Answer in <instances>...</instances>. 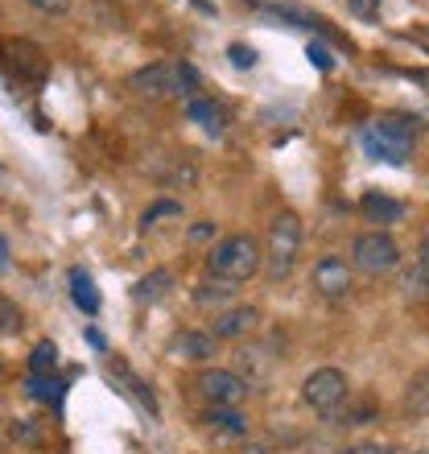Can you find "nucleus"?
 I'll use <instances>...</instances> for the list:
<instances>
[{"mask_svg": "<svg viewBox=\"0 0 429 454\" xmlns=\"http://www.w3.org/2000/svg\"><path fill=\"white\" fill-rule=\"evenodd\" d=\"M351 396V384L339 368H314L301 384V401L314 409V413H334Z\"/></svg>", "mask_w": 429, "mask_h": 454, "instance_id": "obj_5", "label": "nucleus"}, {"mask_svg": "<svg viewBox=\"0 0 429 454\" xmlns=\"http://www.w3.org/2000/svg\"><path fill=\"white\" fill-rule=\"evenodd\" d=\"M388 454H429V450H388Z\"/></svg>", "mask_w": 429, "mask_h": 454, "instance_id": "obj_36", "label": "nucleus"}, {"mask_svg": "<svg viewBox=\"0 0 429 454\" xmlns=\"http://www.w3.org/2000/svg\"><path fill=\"white\" fill-rule=\"evenodd\" d=\"M417 264H421V269H425V273H429V236L421 239V248H417Z\"/></svg>", "mask_w": 429, "mask_h": 454, "instance_id": "obj_33", "label": "nucleus"}, {"mask_svg": "<svg viewBox=\"0 0 429 454\" xmlns=\"http://www.w3.org/2000/svg\"><path fill=\"white\" fill-rule=\"evenodd\" d=\"M54 368H58V347L50 343V339H42V343L29 351V372H34V376H54Z\"/></svg>", "mask_w": 429, "mask_h": 454, "instance_id": "obj_21", "label": "nucleus"}, {"mask_svg": "<svg viewBox=\"0 0 429 454\" xmlns=\"http://www.w3.org/2000/svg\"><path fill=\"white\" fill-rule=\"evenodd\" d=\"M363 153H368L371 161H384V166H405V161H409L405 149H396V145L380 141L371 129H363Z\"/></svg>", "mask_w": 429, "mask_h": 454, "instance_id": "obj_18", "label": "nucleus"}, {"mask_svg": "<svg viewBox=\"0 0 429 454\" xmlns=\"http://www.w3.org/2000/svg\"><path fill=\"white\" fill-rule=\"evenodd\" d=\"M351 264H355L359 273H371V277L393 273L396 264H401V244L388 231H363L351 244Z\"/></svg>", "mask_w": 429, "mask_h": 454, "instance_id": "obj_4", "label": "nucleus"}, {"mask_svg": "<svg viewBox=\"0 0 429 454\" xmlns=\"http://www.w3.org/2000/svg\"><path fill=\"white\" fill-rule=\"evenodd\" d=\"M21 331H25V310L12 298H4V294H0V339L21 335Z\"/></svg>", "mask_w": 429, "mask_h": 454, "instance_id": "obj_22", "label": "nucleus"}, {"mask_svg": "<svg viewBox=\"0 0 429 454\" xmlns=\"http://www.w3.org/2000/svg\"><path fill=\"white\" fill-rule=\"evenodd\" d=\"M62 388L66 384L54 380V376H34V380L25 384V393L34 396V401H42V405H62Z\"/></svg>", "mask_w": 429, "mask_h": 454, "instance_id": "obj_20", "label": "nucleus"}, {"mask_svg": "<svg viewBox=\"0 0 429 454\" xmlns=\"http://www.w3.org/2000/svg\"><path fill=\"white\" fill-rule=\"evenodd\" d=\"M25 4L37 12H50V17H66L71 12V0H25Z\"/></svg>", "mask_w": 429, "mask_h": 454, "instance_id": "obj_28", "label": "nucleus"}, {"mask_svg": "<svg viewBox=\"0 0 429 454\" xmlns=\"http://www.w3.org/2000/svg\"><path fill=\"white\" fill-rule=\"evenodd\" d=\"M129 91L136 99H174V96L194 99L199 71L191 62H153V67H141L136 74H129Z\"/></svg>", "mask_w": 429, "mask_h": 454, "instance_id": "obj_2", "label": "nucleus"}, {"mask_svg": "<svg viewBox=\"0 0 429 454\" xmlns=\"http://www.w3.org/2000/svg\"><path fill=\"white\" fill-rule=\"evenodd\" d=\"M71 301L83 314H99V289H96V281H91L83 269H71Z\"/></svg>", "mask_w": 429, "mask_h": 454, "instance_id": "obj_17", "label": "nucleus"}, {"mask_svg": "<svg viewBox=\"0 0 429 454\" xmlns=\"http://www.w3.org/2000/svg\"><path fill=\"white\" fill-rule=\"evenodd\" d=\"M199 396H203L207 405H227V409H239V401L248 396V380L231 368H207L199 372V380H194Z\"/></svg>", "mask_w": 429, "mask_h": 454, "instance_id": "obj_6", "label": "nucleus"}, {"mask_svg": "<svg viewBox=\"0 0 429 454\" xmlns=\"http://www.w3.org/2000/svg\"><path fill=\"white\" fill-rule=\"evenodd\" d=\"M186 116L194 120V124H203L211 137H223V129H227V116H223V108L214 104V99H203V96H194L191 104H186Z\"/></svg>", "mask_w": 429, "mask_h": 454, "instance_id": "obj_16", "label": "nucleus"}, {"mask_svg": "<svg viewBox=\"0 0 429 454\" xmlns=\"http://www.w3.org/2000/svg\"><path fill=\"white\" fill-rule=\"evenodd\" d=\"M9 438H12V442H25V446L42 442V434H37L29 421H9Z\"/></svg>", "mask_w": 429, "mask_h": 454, "instance_id": "obj_26", "label": "nucleus"}, {"mask_svg": "<svg viewBox=\"0 0 429 454\" xmlns=\"http://www.w3.org/2000/svg\"><path fill=\"white\" fill-rule=\"evenodd\" d=\"M405 409L413 413V418H425V413H429V372H417V376L409 380Z\"/></svg>", "mask_w": 429, "mask_h": 454, "instance_id": "obj_19", "label": "nucleus"}, {"mask_svg": "<svg viewBox=\"0 0 429 454\" xmlns=\"http://www.w3.org/2000/svg\"><path fill=\"white\" fill-rule=\"evenodd\" d=\"M306 59H310L314 67H318V71H334V59H331V50L322 46V42H310V46H306Z\"/></svg>", "mask_w": 429, "mask_h": 454, "instance_id": "obj_27", "label": "nucleus"}, {"mask_svg": "<svg viewBox=\"0 0 429 454\" xmlns=\"http://www.w3.org/2000/svg\"><path fill=\"white\" fill-rule=\"evenodd\" d=\"M107 376L124 384V388H129V393L136 396V405H144V409H149V413L157 418V396H153V388H149V384H144L141 376H136V372H132L129 364H124V359H107Z\"/></svg>", "mask_w": 429, "mask_h": 454, "instance_id": "obj_13", "label": "nucleus"}, {"mask_svg": "<svg viewBox=\"0 0 429 454\" xmlns=\"http://www.w3.org/2000/svg\"><path fill=\"white\" fill-rule=\"evenodd\" d=\"M4 269H9V239L0 236V273H4Z\"/></svg>", "mask_w": 429, "mask_h": 454, "instance_id": "obj_35", "label": "nucleus"}, {"mask_svg": "<svg viewBox=\"0 0 429 454\" xmlns=\"http://www.w3.org/2000/svg\"><path fill=\"white\" fill-rule=\"evenodd\" d=\"M264 269L273 281L293 273V264H298V252H301V219L293 211H281V215L269 223V236H264Z\"/></svg>", "mask_w": 429, "mask_h": 454, "instance_id": "obj_3", "label": "nucleus"}, {"mask_svg": "<svg viewBox=\"0 0 429 454\" xmlns=\"http://www.w3.org/2000/svg\"><path fill=\"white\" fill-rule=\"evenodd\" d=\"M239 454H273V446H269V442H248Z\"/></svg>", "mask_w": 429, "mask_h": 454, "instance_id": "obj_32", "label": "nucleus"}, {"mask_svg": "<svg viewBox=\"0 0 429 454\" xmlns=\"http://www.w3.org/2000/svg\"><path fill=\"white\" fill-rule=\"evenodd\" d=\"M310 281H314V294H322L326 301H339L351 294V281H355V277H351V264H347L343 256H322V261L314 264Z\"/></svg>", "mask_w": 429, "mask_h": 454, "instance_id": "obj_8", "label": "nucleus"}, {"mask_svg": "<svg viewBox=\"0 0 429 454\" xmlns=\"http://www.w3.org/2000/svg\"><path fill=\"white\" fill-rule=\"evenodd\" d=\"M401 294H405V301H425L429 298V273L421 269V264H413V269L401 277Z\"/></svg>", "mask_w": 429, "mask_h": 454, "instance_id": "obj_23", "label": "nucleus"}, {"mask_svg": "<svg viewBox=\"0 0 429 454\" xmlns=\"http://www.w3.org/2000/svg\"><path fill=\"white\" fill-rule=\"evenodd\" d=\"M0 59H4V67H9L17 79H29V83H42L50 71V59L42 54V46L25 42V37H9V42L0 46Z\"/></svg>", "mask_w": 429, "mask_h": 454, "instance_id": "obj_7", "label": "nucleus"}, {"mask_svg": "<svg viewBox=\"0 0 429 454\" xmlns=\"http://www.w3.org/2000/svg\"><path fill=\"white\" fill-rule=\"evenodd\" d=\"M161 215H182V207H178V203H169V199H166V203H157V207H149V211L141 215V227H149L153 219H161Z\"/></svg>", "mask_w": 429, "mask_h": 454, "instance_id": "obj_29", "label": "nucleus"}, {"mask_svg": "<svg viewBox=\"0 0 429 454\" xmlns=\"http://www.w3.org/2000/svg\"><path fill=\"white\" fill-rule=\"evenodd\" d=\"M169 289H174V273H169V269H153L149 277H141V281L132 286V301H136V306H153V301L169 298Z\"/></svg>", "mask_w": 429, "mask_h": 454, "instance_id": "obj_15", "label": "nucleus"}, {"mask_svg": "<svg viewBox=\"0 0 429 454\" xmlns=\"http://www.w3.org/2000/svg\"><path fill=\"white\" fill-rule=\"evenodd\" d=\"M371 418H376V405H359L351 413H343V426H368Z\"/></svg>", "mask_w": 429, "mask_h": 454, "instance_id": "obj_30", "label": "nucleus"}, {"mask_svg": "<svg viewBox=\"0 0 429 454\" xmlns=\"http://www.w3.org/2000/svg\"><path fill=\"white\" fill-rule=\"evenodd\" d=\"M231 298V286L223 281H203V286H194V306H219V301Z\"/></svg>", "mask_w": 429, "mask_h": 454, "instance_id": "obj_24", "label": "nucleus"}, {"mask_svg": "<svg viewBox=\"0 0 429 454\" xmlns=\"http://www.w3.org/2000/svg\"><path fill=\"white\" fill-rule=\"evenodd\" d=\"M256 326H261V310H256V306H236V310L214 314L211 335L214 339H248Z\"/></svg>", "mask_w": 429, "mask_h": 454, "instance_id": "obj_10", "label": "nucleus"}, {"mask_svg": "<svg viewBox=\"0 0 429 454\" xmlns=\"http://www.w3.org/2000/svg\"><path fill=\"white\" fill-rule=\"evenodd\" d=\"M347 9L355 12V17H376V9H380V0H347Z\"/></svg>", "mask_w": 429, "mask_h": 454, "instance_id": "obj_31", "label": "nucleus"}, {"mask_svg": "<svg viewBox=\"0 0 429 454\" xmlns=\"http://www.w3.org/2000/svg\"><path fill=\"white\" fill-rule=\"evenodd\" d=\"M264 269V248L261 239L248 236V231H236V236L219 239L211 252H207V273L223 286H244Z\"/></svg>", "mask_w": 429, "mask_h": 454, "instance_id": "obj_1", "label": "nucleus"}, {"mask_svg": "<svg viewBox=\"0 0 429 454\" xmlns=\"http://www.w3.org/2000/svg\"><path fill=\"white\" fill-rule=\"evenodd\" d=\"M371 132L380 137V141L396 145V149H413V141H417V132H421V120L417 116H401V112H393V116H380L376 124H371Z\"/></svg>", "mask_w": 429, "mask_h": 454, "instance_id": "obj_11", "label": "nucleus"}, {"mask_svg": "<svg viewBox=\"0 0 429 454\" xmlns=\"http://www.w3.org/2000/svg\"><path fill=\"white\" fill-rule=\"evenodd\" d=\"M227 59H231L236 71H252V67L261 62V54H256L252 46H244V42H231V46H227Z\"/></svg>", "mask_w": 429, "mask_h": 454, "instance_id": "obj_25", "label": "nucleus"}, {"mask_svg": "<svg viewBox=\"0 0 429 454\" xmlns=\"http://www.w3.org/2000/svg\"><path fill=\"white\" fill-rule=\"evenodd\" d=\"M343 454H388V450H384V446H351V450H343Z\"/></svg>", "mask_w": 429, "mask_h": 454, "instance_id": "obj_34", "label": "nucleus"}, {"mask_svg": "<svg viewBox=\"0 0 429 454\" xmlns=\"http://www.w3.org/2000/svg\"><path fill=\"white\" fill-rule=\"evenodd\" d=\"M199 421H203L207 430L223 434V438H244V434H248V418H244L239 409H227V405H207Z\"/></svg>", "mask_w": 429, "mask_h": 454, "instance_id": "obj_12", "label": "nucleus"}, {"mask_svg": "<svg viewBox=\"0 0 429 454\" xmlns=\"http://www.w3.org/2000/svg\"><path fill=\"white\" fill-rule=\"evenodd\" d=\"M359 211H363L371 223H401V219H405V203H396V199H388V194H380V191L363 194V199H359Z\"/></svg>", "mask_w": 429, "mask_h": 454, "instance_id": "obj_14", "label": "nucleus"}, {"mask_svg": "<svg viewBox=\"0 0 429 454\" xmlns=\"http://www.w3.org/2000/svg\"><path fill=\"white\" fill-rule=\"evenodd\" d=\"M166 351L174 359H182V364H207V359L219 356V339L211 331H178V335L169 339Z\"/></svg>", "mask_w": 429, "mask_h": 454, "instance_id": "obj_9", "label": "nucleus"}]
</instances>
